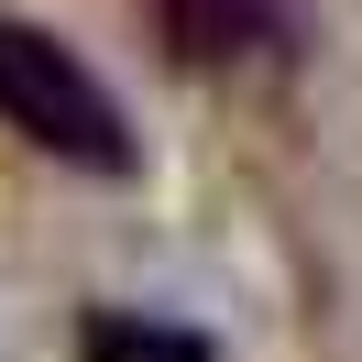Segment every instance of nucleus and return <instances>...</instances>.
<instances>
[{"instance_id": "nucleus-1", "label": "nucleus", "mask_w": 362, "mask_h": 362, "mask_svg": "<svg viewBox=\"0 0 362 362\" xmlns=\"http://www.w3.org/2000/svg\"><path fill=\"white\" fill-rule=\"evenodd\" d=\"M0 121L77 176H132V121L99 88V66L77 45H55L45 23H11V11H0Z\"/></svg>"}, {"instance_id": "nucleus-2", "label": "nucleus", "mask_w": 362, "mask_h": 362, "mask_svg": "<svg viewBox=\"0 0 362 362\" xmlns=\"http://www.w3.org/2000/svg\"><path fill=\"white\" fill-rule=\"evenodd\" d=\"M176 66H252V55H286L296 11L286 0H143Z\"/></svg>"}, {"instance_id": "nucleus-3", "label": "nucleus", "mask_w": 362, "mask_h": 362, "mask_svg": "<svg viewBox=\"0 0 362 362\" xmlns=\"http://www.w3.org/2000/svg\"><path fill=\"white\" fill-rule=\"evenodd\" d=\"M88 362H209V340H198V329H165V318L99 308V318H88Z\"/></svg>"}]
</instances>
